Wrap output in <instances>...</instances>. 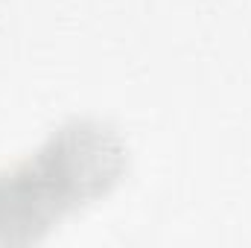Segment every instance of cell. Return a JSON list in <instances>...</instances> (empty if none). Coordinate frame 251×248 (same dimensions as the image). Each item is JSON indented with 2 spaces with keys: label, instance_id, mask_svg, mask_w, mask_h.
<instances>
[{
  "label": "cell",
  "instance_id": "1",
  "mask_svg": "<svg viewBox=\"0 0 251 248\" xmlns=\"http://www.w3.org/2000/svg\"><path fill=\"white\" fill-rule=\"evenodd\" d=\"M120 173V152L100 131H64L35 161L0 181V228L6 240L15 231H26L50 222L73 198L97 196Z\"/></svg>",
  "mask_w": 251,
  "mask_h": 248
}]
</instances>
